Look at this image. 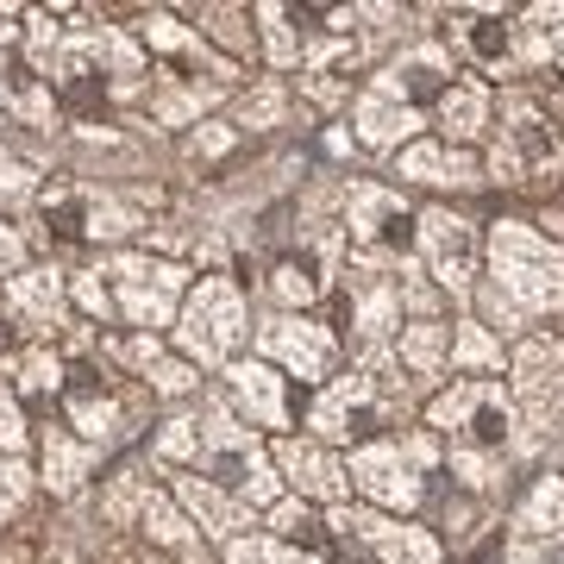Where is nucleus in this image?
<instances>
[{
	"label": "nucleus",
	"instance_id": "obj_16",
	"mask_svg": "<svg viewBox=\"0 0 564 564\" xmlns=\"http://www.w3.org/2000/svg\"><path fill=\"white\" fill-rule=\"evenodd\" d=\"M440 339H445L440 326H414V333H402V358H408V364H414V370L426 377V370L440 364Z\"/></svg>",
	"mask_w": 564,
	"mask_h": 564
},
{
	"label": "nucleus",
	"instance_id": "obj_1",
	"mask_svg": "<svg viewBox=\"0 0 564 564\" xmlns=\"http://www.w3.org/2000/svg\"><path fill=\"white\" fill-rule=\"evenodd\" d=\"M433 426L452 433V464L470 484H489V458L508 445V395L502 383H452V395L433 402Z\"/></svg>",
	"mask_w": 564,
	"mask_h": 564
},
{
	"label": "nucleus",
	"instance_id": "obj_13",
	"mask_svg": "<svg viewBox=\"0 0 564 564\" xmlns=\"http://www.w3.org/2000/svg\"><path fill=\"white\" fill-rule=\"evenodd\" d=\"M521 527H533V533L564 527V484H558V477H545V484L533 489V502L521 508Z\"/></svg>",
	"mask_w": 564,
	"mask_h": 564
},
{
	"label": "nucleus",
	"instance_id": "obj_15",
	"mask_svg": "<svg viewBox=\"0 0 564 564\" xmlns=\"http://www.w3.org/2000/svg\"><path fill=\"white\" fill-rule=\"evenodd\" d=\"M395 132H414V113H408V107L364 101V139H370V144H389Z\"/></svg>",
	"mask_w": 564,
	"mask_h": 564
},
{
	"label": "nucleus",
	"instance_id": "obj_14",
	"mask_svg": "<svg viewBox=\"0 0 564 564\" xmlns=\"http://www.w3.org/2000/svg\"><path fill=\"white\" fill-rule=\"evenodd\" d=\"M464 44H470V51H477L484 63H508V57H514V32H508L502 20H470Z\"/></svg>",
	"mask_w": 564,
	"mask_h": 564
},
{
	"label": "nucleus",
	"instance_id": "obj_17",
	"mask_svg": "<svg viewBox=\"0 0 564 564\" xmlns=\"http://www.w3.org/2000/svg\"><path fill=\"white\" fill-rule=\"evenodd\" d=\"M282 351H289V358L302 364V370H321V364H326V339H321V333H302V339H282Z\"/></svg>",
	"mask_w": 564,
	"mask_h": 564
},
{
	"label": "nucleus",
	"instance_id": "obj_9",
	"mask_svg": "<svg viewBox=\"0 0 564 564\" xmlns=\"http://www.w3.org/2000/svg\"><path fill=\"white\" fill-rule=\"evenodd\" d=\"M321 426L333 440H364V433H377V426H383V402H377L370 377H345V383L321 402Z\"/></svg>",
	"mask_w": 564,
	"mask_h": 564
},
{
	"label": "nucleus",
	"instance_id": "obj_20",
	"mask_svg": "<svg viewBox=\"0 0 564 564\" xmlns=\"http://www.w3.org/2000/svg\"><path fill=\"white\" fill-rule=\"evenodd\" d=\"M527 564H564V540L540 545V552H527Z\"/></svg>",
	"mask_w": 564,
	"mask_h": 564
},
{
	"label": "nucleus",
	"instance_id": "obj_10",
	"mask_svg": "<svg viewBox=\"0 0 564 564\" xmlns=\"http://www.w3.org/2000/svg\"><path fill=\"white\" fill-rule=\"evenodd\" d=\"M445 76H452V69H445L440 51H414L408 63H395V69H389L383 88L408 107V113H414V101H421V95H433V88H445Z\"/></svg>",
	"mask_w": 564,
	"mask_h": 564
},
{
	"label": "nucleus",
	"instance_id": "obj_12",
	"mask_svg": "<svg viewBox=\"0 0 564 564\" xmlns=\"http://www.w3.org/2000/svg\"><path fill=\"white\" fill-rule=\"evenodd\" d=\"M440 120H445V132H458V139H470L477 126H484V95L470 88V82H452L440 95Z\"/></svg>",
	"mask_w": 564,
	"mask_h": 564
},
{
	"label": "nucleus",
	"instance_id": "obj_3",
	"mask_svg": "<svg viewBox=\"0 0 564 564\" xmlns=\"http://www.w3.org/2000/svg\"><path fill=\"white\" fill-rule=\"evenodd\" d=\"M502 151H496V170H558V158H564V144H558V132L545 126V113L527 95H508L502 101Z\"/></svg>",
	"mask_w": 564,
	"mask_h": 564
},
{
	"label": "nucleus",
	"instance_id": "obj_18",
	"mask_svg": "<svg viewBox=\"0 0 564 564\" xmlns=\"http://www.w3.org/2000/svg\"><path fill=\"white\" fill-rule=\"evenodd\" d=\"M289 470H295V477H307V484H321V489H333V470H326V464L314 458V452H307V458H302V452H289Z\"/></svg>",
	"mask_w": 564,
	"mask_h": 564
},
{
	"label": "nucleus",
	"instance_id": "obj_7",
	"mask_svg": "<svg viewBox=\"0 0 564 564\" xmlns=\"http://www.w3.org/2000/svg\"><path fill=\"white\" fill-rule=\"evenodd\" d=\"M421 239H426V263H433V276L445 289H464V282L477 276V239H470V226L458 214H426L421 220Z\"/></svg>",
	"mask_w": 564,
	"mask_h": 564
},
{
	"label": "nucleus",
	"instance_id": "obj_5",
	"mask_svg": "<svg viewBox=\"0 0 564 564\" xmlns=\"http://www.w3.org/2000/svg\"><path fill=\"white\" fill-rule=\"evenodd\" d=\"M521 402H527V421L533 426H552V421H564V351L558 345H545V339H533L521 351Z\"/></svg>",
	"mask_w": 564,
	"mask_h": 564
},
{
	"label": "nucleus",
	"instance_id": "obj_6",
	"mask_svg": "<svg viewBox=\"0 0 564 564\" xmlns=\"http://www.w3.org/2000/svg\"><path fill=\"white\" fill-rule=\"evenodd\" d=\"M358 477L377 502H421V445H370L358 458Z\"/></svg>",
	"mask_w": 564,
	"mask_h": 564
},
{
	"label": "nucleus",
	"instance_id": "obj_19",
	"mask_svg": "<svg viewBox=\"0 0 564 564\" xmlns=\"http://www.w3.org/2000/svg\"><path fill=\"white\" fill-rule=\"evenodd\" d=\"M458 358L464 364H484V358H496V351H489V339L477 333V326H464V333H458Z\"/></svg>",
	"mask_w": 564,
	"mask_h": 564
},
{
	"label": "nucleus",
	"instance_id": "obj_8",
	"mask_svg": "<svg viewBox=\"0 0 564 564\" xmlns=\"http://www.w3.org/2000/svg\"><path fill=\"white\" fill-rule=\"evenodd\" d=\"M351 226H358L364 251H408L414 245V214L383 188H358L351 195Z\"/></svg>",
	"mask_w": 564,
	"mask_h": 564
},
{
	"label": "nucleus",
	"instance_id": "obj_11",
	"mask_svg": "<svg viewBox=\"0 0 564 564\" xmlns=\"http://www.w3.org/2000/svg\"><path fill=\"white\" fill-rule=\"evenodd\" d=\"M402 170L408 176H421V182H477V163L470 158H445V151H433V144H421V151H408L402 158Z\"/></svg>",
	"mask_w": 564,
	"mask_h": 564
},
{
	"label": "nucleus",
	"instance_id": "obj_4",
	"mask_svg": "<svg viewBox=\"0 0 564 564\" xmlns=\"http://www.w3.org/2000/svg\"><path fill=\"white\" fill-rule=\"evenodd\" d=\"M333 540L345 545L351 564H433V540L414 533V527H383V521H364V514H339Z\"/></svg>",
	"mask_w": 564,
	"mask_h": 564
},
{
	"label": "nucleus",
	"instance_id": "obj_2",
	"mask_svg": "<svg viewBox=\"0 0 564 564\" xmlns=\"http://www.w3.org/2000/svg\"><path fill=\"white\" fill-rule=\"evenodd\" d=\"M558 295H564V251L540 245L521 226H502L496 232V295H489V314L514 321V314H533V307L558 302Z\"/></svg>",
	"mask_w": 564,
	"mask_h": 564
}]
</instances>
